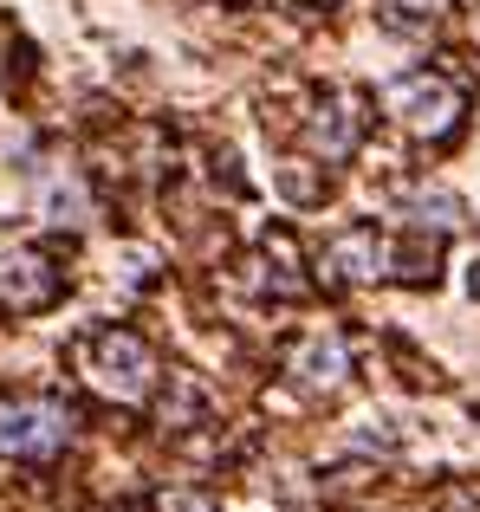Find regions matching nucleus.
I'll list each match as a JSON object with an SVG mask.
<instances>
[{
  "mask_svg": "<svg viewBox=\"0 0 480 512\" xmlns=\"http://www.w3.org/2000/svg\"><path fill=\"white\" fill-rule=\"evenodd\" d=\"M78 376H85L98 396H111V402H143L150 396V383H156V363H150V344L137 338V331H117V325H104V331H91L85 344H78Z\"/></svg>",
  "mask_w": 480,
  "mask_h": 512,
  "instance_id": "1",
  "label": "nucleus"
},
{
  "mask_svg": "<svg viewBox=\"0 0 480 512\" xmlns=\"http://www.w3.org/2000/svg\"><path fill=\"white\" fill-rule=\"evenodd\" d=\"M383 117L396 130H409L416 143H442L461 124V91L442 72H403L383 85Z\"/></svg>",
  "mask_w": 480,
  "mask_h": 512,
  "instance_id": "2",
  "label": "nucleus"
},
{
  "mask_svg": "<svg viewBox=\"0 0 480 512\" xmlns=\"http://www.w3.org/2000/svg\"><path fill=\"white\" fill-rule=\"evenodd\" d=\"M72 441V409L59 396H13L0 402V454L7 461H52Z\"/></svg>",
  "mask_w": 480,
  "mask_h": 512,
  "instance_id": "3",
  "label": "nucleus"
},
{
  "mask_svg": "<svg viewBox=\"0 0 480 512\" xmlns=\"http://www.w3.org/2000/svg\"><path fill=\"white\" fill-rule=\"evenodd\" d=\"M59 299V266L46 260L39 247H7L0 253V312L26 318V312H46Z\"/></svg>",
  "mask_w": 480,
  "mask_h": 512,
  "instance_id": "4",
  "label": "nucleus"
},
{
  "mask_svg": "<svg viewBox=\"0 0 480 512\" xmlns=\"http://www.w3.org/2000/svg\"><path fill=\"white\" fill-rule=\"evenodd\" d=\"M318 273L338 279V286H370V279L396 273V253H390V240H383L377 227H344V234H331Z\"/></svg>",
  "mask_w": 480,
  "mask_h": 512,
  "instance_id": "5",
  "label": "nucleus"
},
{
  "mask_svg": "<svg viewBox=\"0 0 480 512\" xmlns=\"http://www.w3.org/2000/svg\"><path fill=\"white\" fill-rule=\"evenodd\" d=\"M357 143H364V98L331 91V98L305 117V150L325 156V163H344V156H357Z\"/></svg>",
  "mask_w": 480,
  "mask_h": 512,
  "instance_id": "6",
  "label": "nucleus"
},
{
  "mask_svg": "<svg viewBox=\"0 0 480 512\" xmlns=\"http://www.w3.org/2000/svg\"><path fill=\"white\" fill-rule=\"evenodd\" d=\"M286 376H292L299 389H312V396H331V389L351 376V344H344L338 331H312L305 344H292Z\"/></svg>",
  "mask_w": 480,
  "mask_h": 512,
  "instance_id": "7",
  "label": "nucleus"
},
{
  "mask_svg": "<svg viewBox=\"0 0 480 512\" xmlns=\"http://www.w3.org/2000/svg\"><path fill=\"white\" fill-rule=\"evenodd\" d=\"M403 221L409 234H455L461 221H468V208H461V195H448V188H416V195L403 201Z\"/></svg>",
  "mask_w": 480,
  "mask_h": 512,
  "instance_id": "8",
  "label": "nucleus"
},
{
  "mask_svg": "<svg viewBox=\"0 0 480 512\" xmlns=\"http://www.w3.org/2000/svg\"><path fill=\"white\" fill-rule=\"evenodd\" d=\"M396 273L403 279H435V234H416V247L396 253Z\"/></svg>",
  "mask_w": 480,
  "mask_h": 512,
  "instance_id": "9",
  "label": "nucleus"
},
{
  "mask_svg": "<svg viewBox=\"0 0 480 512\" xmlns=\"http://www.w3.org/2000/svg\"><path fill=\"white\" fill-rule=\"evenodd\" d=\"M150 512H221V506L208 500V493H195V487H163L150 500Z\"/></svg>",
  "mask_w": 480,
  "mask_h": 512,
  "instance_id": "10",
  "label": "nucleus"
},
{
  "mask_svg": "<svg viewBox=\"0 0 480 512\" xmlns=\"http://www.w3.org/2000/svg\"><path fill=\"white\" fill-rule=\"evenodd\" d=\"M46 208H52V221H78V214H85V201H78V188H52V201H46Z\"/></svg>",
  "mask_w": 480,
  "mask_h": 512,
  "instance_id": "11",
  "label": "nucleus"
},
{
  "mask_svg": "<svg viewBox=\"0 0 480 512\" xmlns=\"http://www.w3.org/2000/svg\"><path fill=\"white\" fill-rule=\"evenodd\" d=\"M468 292H474V299H480V260H474V279H468Z\"/></svg>",
  "mask_w": 480,
  "mask_h": 512,
  "instance_id": "12",
  "label": "nucleus"
}]
</instances>
